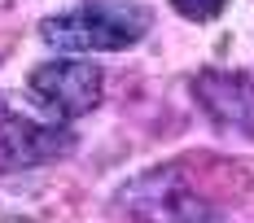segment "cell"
<instances>
[{
	"mask_svg": "<svg viewBox=\"0 0 254 223\" xmlns=\"http://www.w3.org/2000/svg\"><path fill=\"white\" fill-rule=\"evenodd\" d=\"M171 9L180 18H189V22H210V18H219L228 9V0H171Z\"/></svg>",
	"mask_w": 254,
	"mask_h": 223,
	"instance_id": "cell-6",
	"label": "cell"
},
{
	"mask_svg": "<svg viewBox=\"0 0 254 223\" xmlns=\"http://www.w3.org/2000/svg\"><path fill=\"white\" fill-rule=\"evenodd\" d=\"M26 88L44 110H53L62 123H70V118H83L101 105L105 70L88 57H53L26 74Z\"/></svg>",
	"mask_w": 254,
	"mask_h": 223,
	"instance_id": "cell-3",
	"label": "cell"
},
{
	"mask_svg": "<svg viewBox=\"0 0 254 223\" xmlns=\"http://www.w3.org/2000/svg\"><path fill=\"white\" fill-rule=\"evenodd\" d=\"M119 210L131 223H219L215 206L184 179L180 167H153L123 184Z\"/></svg>",
	"mask_w": 254,
	"mask_h": 223,
	"instance_id": "cell-2",
	"label": "cell"
},
{
	"mask_svg": "<svg viewBox=\"0 0 254 223\" xmlns=\"http://www.w3.org/2000/svg\"><path fill=\"white\" fill-rule=\"evenodd\" d=\"M75 145H79V136L62 123H35V118L4 114L0 118V175L49 167L57 158L75 153Z\"/></svg>",
	"mask_w": 254,
	"mask_h": 223,
	"instance_id": "cell-4",
	"label": "cell"
},
{
	"mask_svg": "<svg viewBox=\"0 0 254 223\" xmlns=\"http://www.w3.org/2000/svg\"><path fill=\"white\" fill-rule=\"evenodd\" d=\"M189 92L219 131L254 140V79L246 70H197L189 79Z\"/></svg>",
	"mask_w": 254,
	"mask_h": 223,
	"instance_id": "cell-5",
	"label": "cell"
},
{
	"mask_svg": "<svg viewBox=\"0 0 254 223\" xmlns=\"http://www.w3.org/2000/svg\"><path fill=\"white\" fill-rule=\"evenodd\" d=\"M153 31V9L140 0H83L75 9L49 13L40 40L62 53H123Z\"/></svg>",
	"mask_w": 254,
	"mask_h": 223,
	"instance_id": "cell-1",
	"label": "cell"
}]
</instances>
